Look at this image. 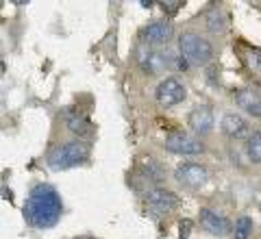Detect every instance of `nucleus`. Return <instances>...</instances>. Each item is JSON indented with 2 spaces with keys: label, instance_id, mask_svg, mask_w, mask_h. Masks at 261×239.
Here are the masks:
<instances>
[{
  "label": "nucleus",
  "instance_id": "1",
  "mask_svg": "<svg viewBox=\"0 0 261 239\" xmlns=\"http://www.w3.org/2000/svg\"><path fill=\"white\" fill-rule=\"evenodd\" d=\"M24 220L33 228H53L59 222L63 213V202L57 189L48 183H39L31 189V194L24 202Z\"/></svg>",
  "mask_w": 261,
  "mask_h": 239
},
{
  "label": "nucleus",
  "instance_id": "2",
  "mask_svg": "<svg viewBox=\"0 0 261 239\" xmlns=\"http://www.w3.org/2000/svg\"><path fill=\"white\" fill-rule=\"evenodd\" d=\"M87 159H89V148L83 142H65L50 150V154H48V168H53L55 172L70 170L85 163Z\"/></svg>",
  "mask_w": 261,
  "mask_h": 239
},
{
  "label": "nucleus",
  "instance_id": "3",
  "mask_svg": "<svg viewBox=\"0 0 261 239\" xmlns=\"http://www.w3.org/2000/svg\"><path fill=\"white\" fill-rule=\"evenodd\" d=\"M178 52H181L190 65H207L214 59V46L209 39L196 35V33H183L178 37Z\"/></svg>",
  "mask_w": 261,
  "mask_h": 239
},
{
  "label": "nucleus",
  "instance_id": "4",
  "mask_svg": "<svg viewBox=\"0 0 261 239\" xmlns=\"http://www.w3.org/2000/svg\"><path fill=\"white\" fill-rule=\"evenodd\" d=\"M174 178L178 180V185H183L187 189H200L207 185L209 170H207V166H202V163L185 161V163H178L176 166Z\"/></svg>",
  "mask_w": 261,
  "mask_h": 239
},
{
  "label": "nucleus",
  "instance_id": "5",
  "mask_svg": "<svg viewBox=\"0 0 261 239\" xmlns=\"http://www.w3.org/2000/svg\"><path fill=\"white\" fill-rule=\"evenodd\" d=\"M185 96H187V89L176 76L163 78L161 83L157 85V89H154V98H157V102L161 107H166V109L181 104L185 100Z\"/></svg>",
  "mask_w": 261,
  "mask_h": 239
},
{
  "label": "nucleus",
  "instance_id": "6",
  "mask_svg": "<svg viewBox=\"0 0 261 239\" xmlns=\"http://www.w3.org/2000/svg\"><path fill=\"white\" fill-rule=\"evenodd\" d=\"M146 207L150 213H157V216H166V213L174 211L178 207V196L170 189L163 187H154L146 194Z\"/></svg>",
  "mask_w": 261,
  "mask_h": 239
},
{
  "label": "nucleus",
  "instance_id": "7",
  "mask_svg": "<svg viewBox=\"0 0 261 239\" xmlns=\"http://www.w3.org/2000/svg\"><path fill=\"white\" fill-rule=\"evenodd\" d=\"M166 150L174 152V154H183V156H194L205 152V144L198 137L187 135V133H172L166 139Z\"/></svg>",
  "mask_w": 261,
  "mask_h": 239
},
{
  "label": "nucleus",
  "instance_id": "8",
  "mask_svg": "<svg viewBox=\"0 0 261 239\" xmlns=\"http://www.w3.org/2000/svg\"><path fill=\"white\" fill-rule=\"evenodd\" d=\"M198 218H200V226L205 228L207 233L216 235V237H224V235H228V230H231V224H228V220L222 216V213H218V211H214V209L202 207L200 213H198Z\"/></svg>",
  "mask_w": 261,
  "mask_h": 239
},
{
  "label": "nucleus",
  "instance_id": "9",
  "mask_svg": "<svg viewBox=\"0 0 261 239\" xmlns=\"http://www.w3.org/2000/svg\"><path fill=\"white\" fill-rule=\"evenodd\" d=\"M220 128L228 139H244L250 137V126L248 122L238 113H224L222 122H220Z\"/></svg>",
  "mask_w": 261,
  "mask_h": 239
},
{
  "label": "nucleus",
  "instance_id": "10",
  "mask_svg": "<svg viewBox=\"0 0 261 239\" xmlns=\"http://www.w3.org/2000/svg\"><path fill=\"white\" fill-rule=\"evenodd\" d=\"M190 128L198 135H209L211 128H214V111L207 104L194 107L190 113Z\"/></svg>",
  "mask_w": 261,
  "mask_h": 239
},
{
  "label": "nucleus",
  "instance_id": "11",
  "mask_svg": "<svg viewBox=\"0 0 261 239\" xmlns=\"http://www.w3.org/2000/svg\"><path fill=\"white\" fill-rule=\"evenodd\" d=\"M172 35H174V29H172V24L166 20L150 22L148 26L142 31V37L148 44H168L170 39H172Z\"/></svg>",
  "mask_w": 261,
  "mask_h": 239
},
{
  "label": "nucleus",
  "instance_id": "12",
  "mask_svg": "<svg viewBox=\"0 0 261 239\" xmlns=\"http://www.w3.org/2000/svg\"><path fill=\"white\" fill-rule=\"evenodd\" d=\"M235 102L252 118H261V94L252 89H238L235 92Z\"/></svg>",
  "mask_w": 261,
  "mask_h": 239
},
{
  "label": "nucleus",
  "instance_id": "13",
  "mask_svg": "<svg viewBox=\"0 0 261 239\" xmlns=\"http://www.w3.org/2000/svg\"><path fill=\"white\" fill-rule=\"evenodd\" d=\"M207 24V31L214 33V35H224L226 29H228V20H226V13L222 9H211L205 18Z\"/></svg>",
  "mask_w": 261,
  "mask_h": 239
},
{
  "label": "nucleus",
  "instance_id": "14",
  "mask_svg": "<svg viewBox=\"0 0 261 239\" xmlns=\"http://www.w3.org/2000/svg\"><path fill=\"white\" fill-rule=\"evenodd\" d=\"M246 156L252 163H261V130H252L246 139Z\"/></svg>",
  "mask_w": 261,
  "mask_h": 239
},
{
  "label": "nucleus",
  "instance_id": "15",
  "mask_svg": "<svg viewBox=\"0 0 261 239\" xmlns=\"http://www.w3.org/2000/svg\"><path fill=\"white\" fill-rule=\"evenodd\" d=\"M68 128L74 135H81V137L92 133V124H89V120L85 115H68Z\"/></svg>",
  "mask_w": 261,
  "mask_h": 239
},
{
  "label": "nucleus",
  "instance_id": "16",
  "mask_svg": "<svg viewBox=\"0 0 261 239\" xmlns=\"http://www.w3.org/2000/svg\"><path fill=\"white\" fill-rule=\"evenodd\" d=\"M242 59H244V63H246L252 72H261V50H259V48H252V46L244 48Z\"/></svg>",
  "mask_w": 261,
  "mask_h": 239
},
{
  "label": "nucleus",
  "instance_id": "17",
  "mask_svg": "<svg viewBox=\"0 0 261 239\" xmlns=\"http://www.w3.org/2000/svg\"><path fill=\"white\" fill-rule=\"evenodd\" d=\"M252 220L248 216H242L238 222H235V237L233 239H250L252 235Z\"/></svg>",
  "mask_w": 261,
  "mask_h": 239
},
{
  "label": "nucleus",
  "instance_id": "18",
  "mask_svg": "<svg viewBox=\"0 0 261 239\" xmlns=\"http://www.w3.org/2000/svg\"><path fill=\"white\" fill-rule=\"evenodd\" d=\"M144 174L148 176L150 180H154V183H161V180L166 178V172H163L161 163H157V161H148V163H146V168H144Z\"/></svg>",
  "mask_w": 261,
  "mask_h": 239
},
{
  "label": "nucleus",
  "instance_id": "19",
  "mask_svg": "<svg viewBox=\"0 0 261 239\" xmlns=\"http://www.w3.org/2000/svg\"><path fill=\"white\" fill-rule=\"evenodd\" d=\"M181 7H183V3H170V0H163V3H161V9L168 11L170 15H174L176 9H181Z\"/></svg>",
  "mask_w": 261,
  "mask_h": 239
},
{
  "label": "nucleus",
  "instance_id": "20",
  "mask_svg": "<svg viewBox=\"0 0 261 239\" xmlns=\"http://www.w3.org/2000/svg\"><path fill=\"white\" fill-rule=\"evenodd\" d=\"M259 213H261V204H259Z\"/></svg>",
  "mask_w": 261,
  "mask_h": 239
}]
</instances>
